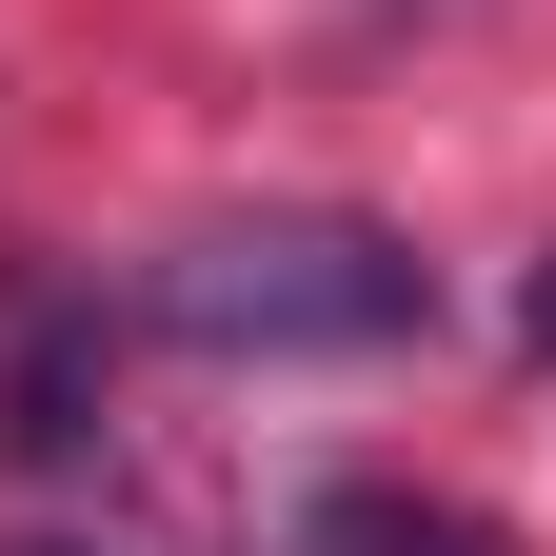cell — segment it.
<instances>
[{
	"label": "cell",
	"mask_w": 556,
	"mask_h": 556,
	"mask_svg": "<svg viewBox=\"0 0 556 556\" xmlns=\"http://www.w3.org/2000/svg\"><path fill=\"white\" fill-rule=\"evenodd\" d=\"M378 21H417V0H378Z\"/></svg>",
	"instance_id": "cell-4"
},
{
	"label": "cell",
	"mask_w": 556,
	"mask_h": 556,
	"mask_svg": "<svg viewBox=\"0 0 556 556\" xmlns=\"http://www.w3.org/2000/svg\"><path fill=\"white\" fill-rule=\"evenodd\" d=\"M299 556H497V536L438 517V497H318V517H299Z\"/></svg>",
	"instance_id": "cell-2"
},
{
	"label": "cell",
	"mask_w": 556,
	"mask_h": 556,
	"mask_svg": "<svg viewBox=\"0 0 556 556\" xmlns=\"http://www.w3.org/2000/svg\"><path fill=\"white\" fill-rule=\"evenodd\" d=\"M139 318L199 338V358H397L417 318H438V278H417V239L378 219H199L160 239V278H139Z\"/></svg>",
	"instance_id": "cell-1"
},
{
	"label": "cell",
	"mask_w": 556,
	"mask_h": 556,
	"mask_svg": "<svg viewBox=\"0 0 556 556\" xmlns=\"http://www.w3.org/2000/svg\"><path fill=\"white\" fill-rule=\"evenodd\" d=\"M517 338H536V358H556V258H536V299H517Z\"/></svg>",
	"instance_id": "cell-3"
}]
</instances>
